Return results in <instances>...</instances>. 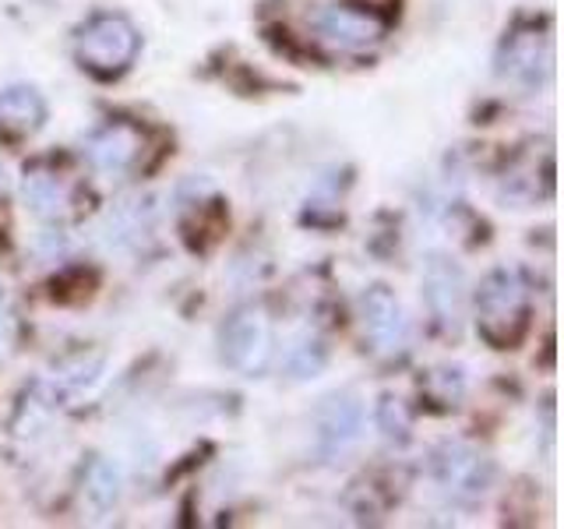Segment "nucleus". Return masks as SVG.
Returning <instances> with one entry per match:
<instances>
[{"mask_svg": "<svg viewBox=\"0 0 564 529\" xmlns=\"http://www.w3.org/2000/svg\"><path fill=\"white\" fill-rule=\"evenodd\" d=\"M388 32V14L364 0H325L311 14V40L332 57L375 50Z\"/></svg>", "mask_w": 564, "mask_h": 529, "instance_id": "f257e3e1", "label": "nucleus"}, {"mask_svg": "<svg viewBox=\"0 0 564 529\" xmlns=\"http://www.w3.org/2000/svg\"><path fill=\"white\" fill-rule=\"evenodd\" d=\"M141 50V32L128 14L99 11L78 29L75 57L96 78H120Z\"/></svg>", "mask_w": 564, "mask_h": 529, "instance_id": "f03ea898", "label": "nucleus"}, {"mask_svg": "<svg viewBox=\"0 0 564 529\" xmlns=\"http://www.w3.org/2000/svg\"><path fill=\"white\" fill-rule=\"evenodd\" d=\"M529 325V290L519 272L498 269L480 282L476 293V328L494 349H508L522 339Z\"/></svg>", "mask_w": 564, "mask_h": 529, "instance_id": "7ed1b4c3", "label": "nucleus"}, {"mask_svg": "<svg viewBox=\"0 0 564 529\" xmlns=\"http://www.w3.org/2000/svg\"><path fill=\"white\" fill-rule=\"evenodd\" d=\"M149 134L134 120H106L99 131L88 134L85 155L106 176H128L145 163Z\"/></svg>", "mask_w": 564, "mask_h": 529, "instance_id": "20e7f679", "label": "nucleus"}, {"mask_svg": "<svg viewBox=\"0 0 564 529\" xmlns=\"http://www.w3.org/2000/svg\"><path fill=\"white\" fill-rule=\"evenodd\" d=\"M25 202L32 205L35 216H43L50 223H64L70 216H78L82 205V184L75 173H67L57 163H35L25 170Z\"/></svg>", "mask_w": 564, "mask_h": 529, "instance_id": "39448f33", "label": "nucleus"}, {"mask_svg": "<svg viewBox=\"0 0 564 529\" xmlns=\"http://www.w3.org/2000/svg\"><path fill=\"white\" fill-rule=\"evenodd\" d=\"M223 360L243 375H261L272 360V328L261 311H240L223 325Z\"/></svg>", "mask_w": 564, "mask_h": 529, "instance_id": "423d86ee", "label": "nucleus"}, {"mask_svg": "<svg viewBox=\"0 0 564 529\" xmlns=\"http://www.w3.org/2000/svg\"><path fill=\"white\" fill-rule=\"evenodd\" d=\"M360 314H364V335L378 353L395 357V353L405 349V343H410V317H405L402 304L384 287H375L360 300Z\"/></svg>", "mask_w": 564, "mask_h": 529, "instance_id": "0eeeda50", "label": "nucleus"}, {"mask_svg": "<svg viewBox=\"0 0 564 529\" xmlns=\"http://www.w3.org/2000/svg\"><path fill=\"white\" fill-rule=\"evenodd\" d=\"M554 61V46H551V35L536 32V25L529 29H516L505 40L501 50V71L508 78L525 82V85H536L546 71H551Z\"/></svg>", "mask_w": 564, "mask_h": 529, "instance_id": "6e6552de", "label": "nucleus"}, {"mask_svg": "<svg viewBox=\"0 0 564 529\" xmlns=\"http://www.w3.org/2000/svg\"><path fill=\"white\" fill-rule=\"evenodd\" d=\"M437 481L455 498H480L490 484V463L484 452L469 445H445L437 455Z\"/></svg>", "mask_w": 564, "mask_h": 529, "instance_id": "1a4fd4ad", "label": "nucleus"}, {"mask_svg": "<svg viewBox=\"0 0 564 529\" xmlns=\"http://www.w3.org/2000/svg\"><path fill=\"white\" fill-rule=\"evenodd\" d=\"M427 304L434 311V317L445 328H458L466 314V282H463V272L455 269L448 258H434L431 269H427Z\"/></svg>", "mask_w": 564, "mask_h": 529, "instance_id": "9d476101", "label": "nucleus"}, {"mask_svg": "<svg viewBox=\"0 0 564 529\" xmlns=\"http://www.w3.org/2000/svg\"><path fill=\"white\" fill-rule=\"evenodd\" d=\"M46 120V99L32 85H14L0 93V138L4 141H25L43 128Z\"/></svg>", "mask_w": 564, "mask_h": 529, "instance_id": "9b49d317", "label": "nucleus"}, {"mask_svg": "<svg viewBox=\"0 0 564 529\" xmlns=\"http://www.w3.org/2000/svg\"><path fill=\"white\" fill-rule=\"evenodd\" d=\"M360 434V410L349 399H328L322 413V441L328 452H343Z\"/></svg>", "mask_w": 564, "mask_h": 529, "instance_id": "f8f14e48", "label": "nucleus"}]
</instances>
